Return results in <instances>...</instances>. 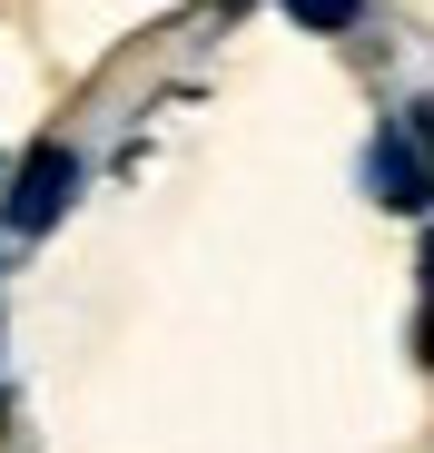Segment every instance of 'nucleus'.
I'll list each match as a JSON object with an SVG mask.
<instances>
[{
  "instance_id": "obj_1",
  "label": "nucleus",
  "mask_w": 434,
  "mask_h": 453,
  "mask_svg": "<svg viewBox=\"0 0 434 453\" xmlns=\"http://www.w3.org/2000/svg\"><path fill=\"white\" fill-rule=\"evenodd\" d=\"M69 197H80V148H30V168L11 178V237H50Z\"/></svg>"
},
{
  "instance_id": "obj_2",
  "label": "nucleus",
  "mask_w": 434,
  "mask_h": 453,
  "mask_svg": "<svg viewBox=\"0 0 434 453\" xmlns=\"http://www.w3.org/2000/svg\"><path fill=\"white\" fill-rule=\"evenodd\" d=\"M286 20H306V30H355V20H366V0H286Z\"/></svg>"
}]
</instances>
